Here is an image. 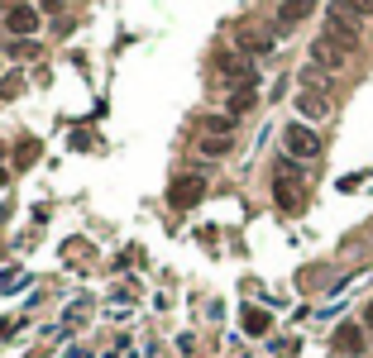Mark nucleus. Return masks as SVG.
Masks as SVG:
<instances>
[{
    "label": "nucleus",
    "instance_id": "nucleus-1",
    "mask_svg": "<svg viewBox=\"0 0 373 358\" xmlns=\"http://www.w3.org/2000/svg\"><path fill=\"white\" fill-rule=\"evenodd\" d=\"M325 39L340 44L344 53H354V48H359V15L344 5V0H335V5L325 10Z\"/></svg>",
    "mask_w": 373,
    "mask_h": 358
},
{
    "label": "nucleus",
    "instance_id": "nucleus-2",
    "mask_svg": "<svg viewBox=\"0 0 373 358\" xmlns=\"http://www.w3.org/2000/svg\"><path fill=\"white\" fill-rule=\"evenodd\" d=\"M273 201L282 210H302V168H297L292 158L287 163H277V177H273Z\"/></svg>",
    "mask_w": 373,
    "mask_h": 358
},
{
    "label": "nucleus",
    "instance_id": "nucleus-3",
    "mask_svg": "<svg viewBox=\"0 0 373 358\" xmlns=\"http://www.w3.org/2000/svg\"><path fill=\"white\" fill-rule=\"evenodd\" d=\"M201 196H206V177H201V172H178L173 187H168V205H173V210H192Z\"/></svg>",
    "mask_w": 373,
    "mask_h": 358
},
{
    "label": "nucleus",
    "instance_id": "nucleus-4",
    "mask_svg": "<svg viewBox=\"0 0 373 358\" xmlns=\"http://www.w3.org/2000/svg\"><path fill=\"white\" fill-rule=\"evenodd\" d=\"M215 67H220V77H225L230 86H235V91H240V86H254V81H259V67L249 63L244 53H220V58H215Z\"/></svg>",
    "mask_w": 373,
    "mask_h": 358
},
{
    "label": "nucleus",
    "instance_id": "nucleus-5",
    "mask_svg": "<svg viewBox=\"0 0 373 358\" xmlns=\"http://www.w3.org/2000/svg\"><path fill=\"white\" fill-rule=\"evenodd\" d=\"M282 143H287V153H292L297 163H307V158L321 153V139H316V129H311V125H297V120L282 129Z\"/></svg>",
    "mask_w": 373,
    "mask_h": 358
},
{
    "label": "nucleus",
    "instance_id": "nucleus-6",
    "mask_svg": "<svg viewBox=\"0 0 373 358\" xmlns=\"http://www.w3.org/2000/svg\"><path fill=\"white\" fill-rule=\"evenodd\" d=\"M235 39H240V53H244V58H263V53H273V44H277L273 29H254V24H244Z\"/></svg>",
    "mask_w": 373,
    "mask_h": 358
},
{
    "label": "nucleus",
    "instance_id": "nucleus-7",
    "mask_svg": "<svg viewBox=\"0 0 373 358\" xmlns=\"http://www.w3.org/2000/svg\"><path fill=\"white\" fill-rule=\"evenodd\" d=\"M330 349H335V354L359 358L364 349H369V334H364L359 325H335V334H330Z\"/></svg>",
    "mask_w": 373,
    "mask_h": 358
},
{
    "label": "nucleus",
    "instance_id": "nucleus-8",
    "mask_svg": "<svg viewBox=\"0 0 373 358\" xmlns=\"http://www.w3.org/2000/svg\"><path fill=\"white\" fill-rule=\"evenodd\" d=\"M344 58H349V53H344L340 44H330L325 34L311 44V67H321V72H335V67H344Z\"/></svg>",
    "mask_w": 373,
    "mask_h": 358
},
{
    "label": "nucleus",
    "instance_id": "nucleus-9",
    "mask_svg": "<svg viewBox=\"0 0 373 358\" xmlns=\"http://www.w3.org/2000/svg\"><path fill=\"white\" fill-rule=\"evenodd\" d=\"M311 10H316V0H282L277 5V34H287L292 24H302Z\"/></svg>",
    "mask_w": 373,
    "mask_h": 358
},
{
    "label": "nucleus",
    "instance_id": "nucleus-10",
    "mask_svg": "<svg viewBox=\"0 0 373 358\" xmlns=\"http://www.w3.org/2000/svg\"><path fill=\"white\" fill-rule=\"evenodd\" d=\"M5 29L15 34V39H29V34L39 29V10H34V5H15V10L5 15Z\"/></svg>",
    "mask_w": 373,
    "mask_h": 358
},
{
    "label": "nucleus",
    "instance_id": "nucleus-11",
    "mask_svg": "<svg viewBox=\"0 0 373 358\" xmlns=\"http://www.w3.org/2000/svg\"><path fill=\"white\" fill-rule=\"evenodd\" d=\"M325 110H330V96L325 91H297V115L302 120H321Z\"/></svg>",
    "mask_w": 373,
    "mask_h": 358
},
{
    "label": "nucleus",
    "instance_id": "nucleus-12",
    "mask_svg": "<svg viewBox=\"0 0 373 358\" xmlns=\"http://www.w3.org/2000/svg\"><path fill=\"white\" fill-rule=\"evenodd\" d=\"M254 106H259V91H254V86H240V91H230L225 115H235V120H240V115H249Z\"/></svg>",
    "mask_w": 373,
    "mask_h": 358
},
{
    "label": "nucleus",
    "instance_id": "nucleus-13",
    "mask_svg": "<svg viewBox=\"0 0 373 358\" xmlns=\"http://www.w3.org/2000/svg\"><path fill=\"white\" fill-rule=\"evenodd\" d=\"M244 334H268V325H273V320H268V311H259V306H244Z\"/></svg>",
    "mask_w": 373,
    "mask_h": 358
},
{
    "label": "nucleus",
    "instance_id": "nucleus-14",
    "mask_svg": "<svg viewBox=\"0 0 373 358\" xmlns=\"http://www.w3.org/2000/svg\"><path fill=\"white\" fill-rule=\"evenodd\" d=\"M39 153H44V143H39V139H19L15 143V168H34Z\"/></svg>",
    "mask_w": 373,
    "mask_h": 358
},
{
    "label": "nucleus",
    "instance_id": "nucleus-15",
    "mask_svg": "<svg viewBox=\"0 0 373 358\" xmlns=\"http://www.w3.org/2000/svg\"><path fill=\"white\" fill-rule=\"evenodd\" d=\"M201 129H206V134H225V139H230V129H235V115H206V120H201Z\"/></svg>",
    "mask_w": 373,
    "mask_h": 358
},
{
    "label": "nucleus",
    "instance_id": "nucleus-16",
    "mask_svg": "<svg viewBox=\"0 0 373 358\" xmlns=\"http://www.w3.org/2000/svg\"><path fill=\"white\" fill-rule=\"evenodd\" d=\"M201 153H206V158H225L230 153V139H225V134H206V139H201Z\"/></svg>",
    "mask_w": 373,
    "mask_h": 358
},
{
    "label": "nucleus",
    "instance_id": "nucleus-17",
    "mask_svg": "<svg viewBox=\"0 0 373 358\" xmlns=\"http://www.w3.org/2000/svg\"><path fill=\"white\" fill-rule=\"evenodd\" d=\"M325 86H330V81H325L321 67H307V72H302V91H325Z\"/></svg>",
    "mask_w": 373,
    "mask_h": 358
},
{
    "label": "nucleus",
    "instance_id": "nucleus-18",
    "mask_svg": "<svg viewBox=\"0 0 373 358\" xmlns=\"http://www.w3.org/2000/svg\"><path fill=\"white\" fill-rule=\"evenodd\" d=\"M15 287H24V272L19 267H0V292H15Z\"/></svg>",
    "mask_w": 373,
    "mask_h": 358
},
{
    "label": "nucleus",
    "instance_id": "nucleus-19",
    "mask_svg": "<svg viewBox=\"0 0 373 358\" xmlns=\"http://www.w3.org/2000/svg\"><path fill=\"white\" fill-rule=\"evenodd\" d=\"M34 53H39V44H29V39H15L10 44V58H34Z\"/></svg>",
    "mask_w": 373,
    "mask_h": 358
},
{
    "label": "nucleus",
    "instance_id": "nucleus-20",
    "mask_svg": "<svg viewBox=\"0 0 373 358\" xmlns=\"http://www.w3.org/2000/svg\"><path fill=\"white\" fill-rule=\"evenodd\" d=\"M344 5H349L359 19H369V15H373V0H344Z\"/></svg>",
    "mask_w": 373,
    "mask_h": 358
},
{
    "label": "nucleus",
    "instance_id": "nucleus-21",
    "mask_svg": "<svg viewBox=\"0 0 373 358\" xmlns=\"http://www.w3.org/2000/svg\"><path fill=\"white\" fill-rule=\"evenodd\" d=\"M19 86H24L19 77H5V81H0V96H19Z\"/></svg>",
    "mask_w": 373,
    "mask_h": 358
},
{
    "label": "nucleus",
    "instance_id": "nucleus-22",
    "mask_svg": "<svg viewBox=\"0 0 373 358\" xmlns=\"http://www.w3.org/2000/svg\"><path fill=\"white\" fill-rule=\"evenodd\" d=\"M10 329H15V325H10V320H0V339H5V334H10Z\"/></svg>",
    "mask_w": 373,
    "mask_h": 358
},
{
    "label": "nucleus",
    "instance_id": "nucleus-23",
    "mask_svg": "<svg viewBox=\"0 0 373 358\" xmlns=\"http://www.w3.org/2000/svg\"><path fill=\"white\" fill-rule=\"evenodd\" d=\"M5 220H10V205H0V225H5Z\"/></svg>",
    "mask_w": 373,
    "mask_h": 358
},
{
    "label": "nucleus",
    "instance_id": "nucleus-24",
    "mask_svg": "<svg viewBox=\"0 0 373 358\" xmlns=\"http://www.w3.org/2000/svg\"><path fill=\"white\" fill-rule=\"evenodd\" d=\"M5 182H10V172H5V168H0V187H5Z\"/></svg>",
    "mask_w": 373,
    "mask_h": 358
},
{
    "label": "nucleus",
    "instance_id": "nucleus-25",
    "mask_svg": "<svg viewBox=\"0 0 373 358\" xmlns=\"http://www.w3.org/2000/svg\"><path fill=\"white\" fill-rule=\"evenodd\" d=\"M0 153H5V148H0Z\"/></svg>",
    "mask_w": 373,
    "mask_h": 358
}]
</instances>
